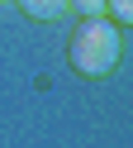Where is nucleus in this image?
I'll return each mask as SVG.
<instances>
[{
  "label": "nucleus",
  "instance_id": "obj_2",
  "mask_svg": "<svg viewBox=\"0 0 133 148\" xmlns=\"http://www.w3.org/2000/svg\"><path fill=\"white\" fill-rule=\"evenodd\" d=\"M19 10H24L29 19H62L71 5H66V0H19Z\"/></svg>",
  "mask_w": 133,
  "mask_h": 148
},
{
  "label": "nucleus",
  "instance_id": "obj_3",
  "mask_svg": "<svg viewBox=\"0 0 133 148\" xmlns=\"http://www.w3.org/2000/svg\"><path fill=\"white\" fill-rule=\"evenodd\" d=\"M105 14H114L119 24H133V0H105Z\"/></svg>",
  "mask_w": 133,
  "mask_h": 148
},
{
  "label": "nucleus",
  "instance_id": "obj_1",
  "mask_svg": "<svg viewBox=\"0 0 133 148\" xmlns=\"http://www.w3.org/2000/svg\"><path fill=\"white\" fill-rule=\"evenodd\" d=\"M66 58H71V67L81 72V77H109V72L119 67V58H124V38H119V29H114L105 14H90V19L71 34Z\"/></svg>",
  "mask_w": 133,
  "mask_h": 148
},
{
  "label": "nucleus",
  "instance_id": "obj_4",
  "mask_svg": "<svg viewBox=\"0 0 133 148\" xmlns=\"http://www.w3.org/2000/svg\"><path fill=\"white\" fill-rule=\"evenodd\" d=\"M66 5H71L76 14H86V19H90V14H105V0H66Z\"/></svg>",
  "mask_w": 133,
  "mask_h": 148
}]
</instances>
